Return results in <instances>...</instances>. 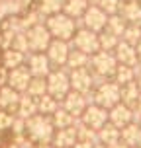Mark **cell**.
<instances>
[{"instance_id":"obj_1","label":"cell","mask_w":141,"mask_h":148,"mask_svg":"<svg viewBox=\"0 0 141 148\" xmlns=\"http://www.w3.org/2000/svg\"><path fill=\"white\" fill-rule=\"evenodd\" d=\"M55 125L49 115H41V113H35L31 115L30 119H26V129H24V134L28 136V140L31 144H37V142H53V136H55Z\"/></svg>"},{"instance_id":"obj_2","label":"cell","mask_w":141,"mask_h":148,"mask_svg":"<svg viewBox=\"0 0 141 148\" xmlns=\"http://www.w3.org/2000/svg\"><path fill=\"white\" fill-rule=\"evenodd\" d=\"M45 27L49 29L53 39H63V41H71L73 35L78 29V23L74 18L67 16L65 12H59V14H53L45 18Z\"/></svg>"},{"instance_id":"obj_3","label":"cell","mask_w":141,"mask_h":148,"mask_svg":"<svg viewBox=\"0 0 141 148\" xmlns=\"http://www.w3.org/2000/svg\"><path fill=\"white\" fill-rule=\"evenodd\" d=\"M71 92V78H69V68H53L47 76V94L55 99H63Z\"/></svg>"},{"instance_id":"obj_4","label":"cell","mask_w":141,"mask_h":148,"mask_svg":"<svg viewBox=\"0 0 141 148\" xmlns=\"http://www.w3.org/2000/svg\"><path fill=\"white\" fill-rule=\"evenodd\" d=\"M116 68H118V60H116L112 51H102L100 49L98 53H94L90 57V70L96 76L104 78V80H110L116 72Z\"/></svg>"},{"instance_id":"obj_5","label":"cell","mask_w":141,"mask_h":148,"mask_svg":"<svg viewBox=\"0 0 141 148\" xmlns=\"http://www.w3.org/2000/svg\"><path fill=\"white\" fill-rule=\"evenodd\" d=\"M26 39H28V51L30 53H45V49L51 43V33L45 27V22L30 25L28 29H24Z\"/></svg>"},{"instance_id":"obj_6","label":"cell","mask_w":141,"mask_h":148,"mask_svg":"<svg viewBox=\"0 0 141 148\" xmlns=\"http://www.w3.org/2000/svg\"><path fill=\"white\" fill-rule=\"evenodd\" d=\"M73 49H78V51L86 53V55H94V53L100 51V41H98V33L96 31H90L86 27H78L76 33L73 35V39L69 41Z\"/></svg>"},{"instance_id":"obj_7","label":"cell","mask_w":141,"mask_h":148,"mask_svg":"<svg viewBox=\"0 0 141 148\" xmlns=\"http://www.w3.org/2000/svg\"><path fill=\"white\" fill-rule=\"evenodd\" d=\"M119 90L122 88H119L116 82H112V80L102 82L100 86L94 88V103L102 105V107H106V109H112L116 103L122 101Z\"/></svg>"},{"instance_id":"obj_8","label":"cell","mask_w":141,"mask_h":148,"mask_svg":"<svg viewBox=\"0 0 141 148\" xmlns=\"http://www.w3.org/2000/svg\"><path fill=\"white\" fill-rule=\"evenodd\" d=\"M106 22H108V14L100 6H96V4H90L86 8V12L82 14L81 20H76L78 27H86V29L96 31V33L106 29Z\"/></svg>"},{"instance_id":"obj_9","label":"cell","mask_w":141,"mask_h":148,"mask_svg":"<svg viewBox=\"0 0 141 148\" xmlns=\"http://www.w3.org/2000/svg\"><path fill=\"white\" fill-rule=\"evenodd\" d=\"M69 78H71V90H74V92H81L86 96L94 90V74H92L90 66L69 70Z\"/></svg>"},{"instance_id":"obj_10","label":"cell","mask_w":141,"mask_h":148,"mask_svg":"<svg viewBox=\"0 0 141 148\" xmlns=\"http://www.w3.org/2000/svg\"><path fill=\"white\" fill-rule=\"evenodd\" d=\"M78 121L84 123L86 127H90V129H94L98 133L108 123V109L102 107V105H98V103H90V105H86V109L78 117Z\"/></svg>"},{"instance_id":"obj_11","label":"cell","mask_w":141,"mask_h":148,"mask_svg":"<svg viewBox=\"0 0 141 148\" xmlns=\"http://www.w3.org/2000/svg\"><path fill=\"white\" fill-rule=\"evenodd\" d=\"M69 53H71V43L69 41H63V39H51L49 47L45 49V55L47 59L51 60L53 68H63L67 64Z\"/></svg>"},{"instance_id":"obj_12","label":"cell","mask_w":141,"mask_h":148,"mask_svg":"<svg viewBox=\"0 0 141 148\" xmlns=\"http://www.w3.org/2000/svg\"><path fill=\"white\" fill-rule=\"evenodd\" d=\"M26 66L31 72V76H39V78H47L49 72L53 70L51 60L47 59L45 53H28L26 57Z\"/></svg>"},{"instance_id":"obj_13","label":"cell","mask_w":141,"mask_h":148,"mask_svg":"<svg viewBox=\"0 0 141 148\" xmlns=\"http://www.w3.org/2000/svg\"><path fill=\"white\" fill-rule=\"evenodd\" d=\"M30 80H31V72L28 70L26 64H22L18 68H12V70H6V86L14 88L20 94H26Z\"/></svg>"},{"instance_id":"obj_14","label":"cell","mask_w":141,"mask_h":148,"mask_svg":"<svg viewBox=\"0 0 141 148\" xmlns=\"http://www.w3.org/2000/svg\"><path fill=\"white\" fill-rule=\"evenodd\" d=\"M86 105H88L86 96H84V94H81V92H74V90H71L67 96L61 99V107H63L65 111H69V113H71L73 117H76V119L84 113Z\"/></svg>"},{"instance_id":"obj_15","label":"cell","mask_w":141,"mask_h":148,"mask_svg":"<svg viewBox=\"0 0 141 148\" xmlns=\"http://www.w3.org/2000/svg\"><path fill=\"white\" fill-rule=\"evenodd\" d=\"M108 121L118 129H124L126 125H129L133 121V109L127 107L126 103H116L112 109H108Z\"/></svg>"},{"instance_id":"obj_16","label":"cell","mask_w":141,"mask_h":148,"mask_svg":"<svg viewBox=\"0 0 141 148\" xmlns=\"http://www.w3.org/2000/svg\"><path fill=\"white\" fill-rule=\"evenodd\" d=\"M112 53H114V57L118 60V64H126V66H137V64H139V57H137L135 47L126 43V41H122V39H119L118 47Z\"/></svg>"},{"instance_id":"obj_17","label":"cell","mask_w":141,"mask_h":148,"mask_svg":"<svg viewBox=\"0 0 141 148\" xmlns=\"http://www.w3.org/2000/svg\"><path fill=\"white\" fill-rule=\"evenodd\" d=\"M20 97L22 94L20 92H16L14 88H10V86H0V109L8 111V113H14L18 111V103H20Z\"/></svg>"},{"instance_id":"obj_18","label":"cell","mask_w":141,"mask_h":148,"mask_svg":"<svg viewBox=\"0 0 141 148\" xmlns=\"http://www.w3.org/2000/svg\"><path fill=\"white\" fill-rule=\"evenodd\" d=\"M78 140L76 136V127H67V129H57L55 136H53V146L55 148H73Z\"/></svg>"},{"instance_id":"obj_19","label":"cell","mask_w":141,"mask_h":148,"mask_svg":"<svg viewBox=\"0 0 141 148\" xmlns=\"http://www.w3.org/2000/svg\"><path fill=\"white\" fill-rule=\"evenodd\" d=\"M26 57H28V53H22L18 51V49H12V47H8V49H4V53H2V68L4 70H12V68H18L22 66V64H26Z\"/></svg>"},{"instance_id":"obj_20","label":"cell","mask_w":141,"mask_h":148,"mask_svg":"<svg viewBox=\"0 0 141 148\" xmlns=\"http://www.w3.org/2000/svg\"><path fill=\"white\" fill-rule=\"evenodd\" d=\"M119 138L126 142L129 148L141 146V125L131 121L129 125H126L124 129H119Z\"/></svg>"},{"instance_id":"obj_21","label":"cell","mask_w":141,"mask_h":148,"mask_svg":"<svg viewBox=\"0 0 141 148\" xmlns=\"http://www.w3.org/2000/svg\"><path fill=\"white\" fill-rule=\"evenodd\" d=\"M119 16H122L127 23H137V25H141V2L139 0L122 2V6H119Z\"/></svg>"},{"instance_id":"obj_22","label":"cell","mask_w":141,"mask_h":148,"mask_svg":"<svg viewBox=\"0 0 141 148\" xmlns=\"http://www.w3.org/2000/svg\"><path fill=\"white\" fill-rule=\"evenodd\" d=\"M35 113H37V99H35V97H31L30 94H22L16 115L22 117V119H30L31 115H35Z\"/></svg>"},{"instance_id":"obj_23","label":"cell","mask_w":141,"mask_h":148,"mask_svg":"<svg viewBox=\"0 0 141 148\" xmlns=\"http://www.w3.org/2000/svg\"><path fill=\"white\" fill-rule=\"evenodd\" d=\"M119 96H122V103H126L127 107H131L133 109L135 103H137V97H139L141 90L139 86H137V82H129V84H126V86H119Z\"/></svg>"},{"instance_id":"obj_24","label":"cell","mask_w":141,"mask_h":148,"mask_svg":"<svg viewBox=\"0 0 141 148\" xmlns=\"http://www.w3.org/2000/svg\"><path fill=\"white\" fill-rule=\"evenodd\" d=\"M90 6L88 0H65V4H63V12L74 20H81L82 14L86 12V8Z\"/></svg>"},{"instance_id":"obj_25","label":"cell","mask_w":141,"mask_h":148,"mask_svg":"<svg viewBox=\"0 0 141 148\" xmlns=\"http://www.w3.org/2000/svg\"><path fill=\"white\" fill-rule=\"evenodd\" d=\"M84 66H90V55L78 51V49H73L71 47V53H69V59H67V64L65 68L69 70H74V68H84Z\"/></svg>"},{"instance_id":"obj_26","label":"cell","mask_w":141,"mask_h":148,"mask_svg":"<svg viewBox=\"0 0 141 148\" xmlns=\"http://www.w3.org/2000/svg\"><path fill=\"white\" fill-rule=\"evenodd\" d=\"M59 107H61V101L55 99L53 96H49V94L37 97V113H41V115H49L51 117Z\"/></svg>"},{"instance_id":"obj_27","label":"cell","mask_w":141,"mask_h":148,"mask_svg":"<svg viewBox=\"0 0 141 148\" xmlns=\"http://www.w3.org/2000/svg\"><path fill=\"white\" fill-rule=\"evenodd\" d=\"M118 140H119V129L114 127L110 121H108V123L98 131V142L110 146V144H114V142H118Z\"/></svg>"},{"instance_id":"obj_28","label":"cell","mask_w":141,"mask_h":148,"mask_svg":"<svg viewBox=\"0 0 141 148\" xmlns=\"http://www.w3.org/2000/svg\"><path fill=\"white\" fill-rule=\"evenodd\" d=\"M51 121H53V125H55V129H67V127H73L74 123H76V117H73L69 111L59 107V109L51 115Z\"/></svg>"},{"instance_id":"obj_29","label":"cell","mask_w":141,"mask_h":148,"mask_svg":"<svg viewBox=\"0 0 141 148\" xmlns=\"http://www.w3.org/2000/svg\"><path fill=\"white\" fill-rule=\"evenodd\" d=\"M112 78H114V82H116L118 86H126V84L135 80V70H133V66L118 64V68H116V72H114Z\"/></svg>"},{"instance_id":"obj_30","label":"cell","mask_w":141,"mask_h":148,"mask_svg":"<svg viewBox=\"0 0 141 148\" xmlns=\"http://www.w3.org/2000/svg\"><path fill=\"white\" fill-rule=\"evenodd\" d=\"M26 94H30L31 97H41L47 94V78H39V76H31L30 84H28V90Z\"/></svg>"},{"instance_id":"obj_31","label":"cell","mask_w":141,"mask_h":148,"mask_svg":"<svg viewBox=\"0 0 141 148\" xmlns=\"http://www.w3.org/2000/svg\"><path fill=\"white\" fill-rule=\"evenodd\" d=\"M63 4H65V0H39V14L47 18V16H53V14H59L63 12Z\"/></svg>"},{"instance_id":"obj_32","label":"cell","mask_w":141,"mask_h":148,"mask_svg":"<svg viewBox=\"0 0 141 148\" xmlns=\"http://www.w3.org/2000/svg\"><path fill=\"white\" fill-rule=\"evenodd\" d=\"M127 27V22L122 18L119 14H114V16H108V22H106V29L110 31V33H114V35H118L119 39H122V35H124V31H126Z\"/></svg>"},{"instance_id":"obj_33","label":"cell","mask_w":141,"mask_h":148,"mask_svg":"<svg viewBox=\"0 0 141 148\" xmlns=\"http://www.w3.org/2000/svg\"><path fill=\"white\" fill-rule=\"evenodd\" d=\"M98 41H100V49H102V51H114L119 43V37L110 33L108 29H104V31L98 33Z\"/></svg>"},{"instance_id":"obj_34","label":"cell","mask_w":141,"mask_h":148,"mask_svg":"<svg viewBox=\"0 0 141 148\" xmlns=\"http://www.w3.org/2000/svg\"><path fill=\"white\" fill-rule=\"evenodd\" d=\"M139 39H141V25H137V23H127L126 31H124V35H122V41H126V43L135 47Z\"/></svg>"},{"instance_id":"obj_35","label":"cell","mask_w":141,"mask_h":148,"mask_svg":"<svg viewBox=\"0 0 141 148\" xmlns=\"http://www.w3.org/2000/svg\"><path fill=\"white\" fill-rule=\"evenodd\" d=\"M96 6H100L108 16H114V14H119L122 0H96Z\"/></svg>"},{"instance_id":"obj_36","label":"cell","mask_w":141,"mask_h":148,"mask_svg":"<svg viewBox=\"0 0 141 148\" xmlns=\"http://www.w3.org/2000/svg\"><path fill=\"white\" fill-rule=\"evenodd\" d=\"M14 119H16L14 113H8V111L0 109V133H2V131H8V129H12Z\"/></svg>"},{"instance_id":"obj_37","label":"cell","mask_w":141,"mask_h":148,"mask_svg":"<svg viewBox=\"0 0 141 148\" xmlns=\"http://www.w3.org/2000/svg\"><path fill=\"white\" fill-rule=\"evenodd\" d=\"M73 148H94V142H86V140H76Z\"/></svg>"},{"instance_id":"obj_38","label":"cell","mask_w":141,"mask_h":148,"mask_svg":"<svg viewBox=\"0 0 141 148\" xmlns=\"http://www.w3.org/2000/svg\"><path fill=\"white\" fill-rule=\"evenodd\" d=\"M30 148H55L51 142H37V144H31Z\"/></svg>"},{"instance_id":"obj_39","label":"cell","mask_w":141,"mask_h":148,"mask_svg":"<svg viewBox=\"0 0 141 148\" xmlns=\"http://www.w3.org/2000/svg\"><path fill=\"white\" fill-rule=\"evenodd\" d=\"M133 113H139L141 115V94H139V97H137V103H135V107H133Z\"/></svg>"},{"instance_id":"obj_40","label":"cell","mask_w":141,"mask_h":148,"mask_svg":"<svg viewBox=\"0 0 141 148\" xmlns=\"http://www.w3.org/2000/svg\"><path fill=\"white\" fill-rule=\"evenodd\" d=\"M135 51H137V57H139V60H141V39L137 41V45H135Z\"/></svg>"},{"instance_id":"obj_41","label":"cell","mask_w":141,"mask_h":148,"mask_svg":"<svg viewBox=\"0 0 141 148\" xmlns=\"http://www.w3.org/2000/svg\"><path fill=\"white\" fill-rule=\"evenodd\" d=\"M94 148H108V146H106V144H100V142H96V144H94Z\"/></svg>"},{"instance_id":"obj_42","label":"cell","mask_w":141,"mask_h":148,"mask_svg":"<svg viewBox=\"0 0 141 148\" xmlns=\"http://www.w3.org/2000/svg\"><path fill=\"white\" fill-rule=\"evenodd\" d=\"M122 2H131V0H122Z\"/></svg>"},{"instance_id":"obj_43","label":"cell","mask_w":141,"mask_h":148,"mask_svg":"<svg viewBox=\"0 0 141 148\" xmlns=\"http://www.w3.org/2000/svg\"><path fill=\"white\" fill-rule=\"evenodd\" d=\"M137 123H139V125H141V117H139V121H137Z\"/></svg>"},{"instance_id":"obj_44","label":"cell","mask_w":141,"mask_h":148,"mask_svg":"<svg viewBox=\"0 0 141 148\" xmlns=\"http://www.w3.org/2000/svg\"><path fill=\"white\" fill-rule=\"evenodd\" d=\"M139 2H141V0H139Z\"/></svg>"}]
</instances>
